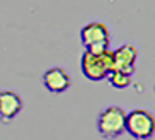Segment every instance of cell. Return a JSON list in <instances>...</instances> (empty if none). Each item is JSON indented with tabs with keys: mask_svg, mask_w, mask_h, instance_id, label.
<instances>
[{
	"mask_svg": "<svg viewBox=\"0 0 155 140\" xmlns=\"http://www.w3.org/2000/svg\"><path fill=\"white\" fill-rule=\"evenodd\" d=\"M97 131L106 140H114L126 131V111L119 106H107L97 114Z\"/></svg>",
	"mask_w": 155,
	"mask_h": 140,
	"instance_id": "cell-1",
	"label": "cell"
},
{
	"mask_svg": "<svg viewBox=\"0 0 155 140\" xmlns=\"http://www.w3.org/2000/svg\"><path fill=\"white\" fill-rule=\"evenodd\" d=\"M80 68L82 73L92 82H99L109 75L114 68L113 51L107 50L104 53H91L84 51L80 58Z\"/></svg>",
	"mask_w": 155,
	"mask_h": 140,
	"instance_id": "cell-2",
	"label": "cell"
},
{
	"mask_svg": "<svg viewBox=\"0 0 155 140\" xmlns=\"http://www.w3.org/2000/svg\"><path fill=\"white\" fill-rule=\"evenodd\" d=\"M80 41H82L85 51L91 53H104L109 50L111 34L109 27L101 21H92L87 22L80 29Z\"/></svg>",
	"mask_w": 155,
	"mask_h": 140,
	"instance_id": "cell-3",
	"label": "cell"
},
{
	"mask_svg": "<svg viewBox=\"0 0 155 140\" xmlns=\"http://www.w3.org/2000/svg\"><path fill=\"white\" fill-rule=\"evenodd\" d=\"M126 131L135 140H150L155 135V116L143 108L126 113Z\"/></svg>",
	"mask_w": 155,
	"mask_h": 140,
	"instance_id": "cell-4",
	"label": "cell"
},
{
	"mask_svg": "<svg viewBox=\"0 0 155 140\" xmlns=\"http://www.w3.org/2000/svg\"><path fill=\"white\" fill-rule=\"evenodd\" d=\"M43 86L51 94H61L68 90L72 86V77L70 73L61 67H51L43 73Z\"/></svg>",
	"mask_w": 155,
	"mask_h": 140,
	"instance_id": "cell-5",
	"label": "cell"
},
{
	"mask_svg": "<svg viewBox=\"0 0 155 140\" xmlns=\"http://www.w3.org/2000/svg\"><path fill=\"white\" fill-rule=\"evenodd\" d=\"M22 97L12 89L0 90V121L9 123L22 111Z\"/></svg>",
	"mask_w": 155,
	"mask_h": 140,
	"instance_id": "cell-6",
	"label": "cell"
},
{
	"mask_svg": "<svg viewBox=\"0 0 155 140\" xmlns=\"http://www.w3.org/2000/svg\"><path fill=\"white\" fill-rule=\"evenodd\" d=\"M138 58V48L135 45H121L113 51V60H114V68L119 72L131 73L135 72V63Z\"/></svg>",
	"mask_w": 155,
	"mask_h": 140,
	"instance_id": "cell-7",
	"label": "cell"
},
{
	"mask_svg": "<svg viewBox=\"0 0 155 140\" xmlns=\"http://www.w3.org/2000/svg\"><path fill=\"white\" fill-rule=\"evenodd\" d=\"M109 79V84L114 87V89H126V87L131 86V73H126V72H119V70H113V72L107 75Z\"/></svg>",
	"mask_w": 155,
	"mask_h": 140,
	"instance_id": "cell-8",
	"label": "cell"
},
{
	"mask_svg": "<svg viewBox=\"0 0 155 140\" xmlns=\"http://www.w3.org/2000/svg\"><path fill=\"white\" fill-rule=\"evenodd\" d=\"M153 90H155V89H153Z\"/></svg>",
	"mask_w": 155,
	"mask_h": 140,
	"instance_id": "cell-9",
	"label": "cell"
}]
</instances>
